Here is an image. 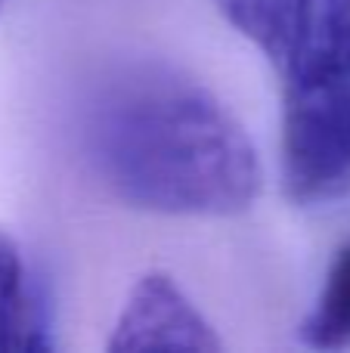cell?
Returning a JSON list of instances; mask_svg holds the SVG:
<instances>
[{
	"label": "cell",
	"instance_id": "obj_5",
	"mask_svg": "<svg viewBox=\"0 0 350 353\" xmlns=\"http://www.w3.org/2000/svg\"><path fill=\"white\" fill-rule=\"evenodd\" d=\"M214 6L279 74L301 43L313 0H214Z\"/></svg>",
	"mask_w": 350,
	"mask_h": 353
},
{
	"label": "cell",
	"instance_id": "obj_2",
	"mask_svg": "<svg viewBox=\"0 0 350 353\" xmlns=\"http://www.w3.org/2000/svg\"><path fill=\"white\" fill-rule=\"evenodd\" d=\"M282 78V186L295 205L350 189V0H313Z\"/></svg>",
	"mask_w": 350,
	"mask_h": 353
},
{
	"label": "cell",
	"instance_id": "obj_3",
	"mask_svg": "<svg viewBox=\"0 0 350 353\" xmlns=\"http://www.w3.org/2000/svg\"><path fill=\"white\" fill-rule=\"evenodd\" d=\"M112 353H220L223 341L174 276H140L124 301L109 338Z\"/></svg>",
	"mask_w": 350,
	"mask_h": 353
},
{
	"label": "cell",
	"instance_id": "obj_7",
	"mask_svg": "<svg viewBox=\"0 0 350 353\" xmlns=\"http://www.w3.org/2000/svg\"><path fill=\"white\" fill-rule=\"evenodd\" d=\"M3 3H6V0H0V10H3Z\"/></svg>",
	"mask_w": 350,
	"mask_h": 353
},
{
	"label": "cell",
	"instance_id": "obj_1",
	"mask_svg": "<svg viewBox=\"0 0 350 353\" xmlns=\"http://www.w3.org/2000/svg\"><path fill=\"white\" fill-rule=\"evenodd\" d=\"M90 159L103 183L146 214L236 217L264 192V165L214 90L171 62H134L90 112Z\"/></svg>",
	"mask_w": 350,
	"mask_h": 353
},
{
	"label": "cell",
	"instance_id": "obj_4",
	"mask_svg": "<svg viewBox=\"0 0 350 353\" xmlns=\"http://www.w3.org/2000/svg\"><path fill=\"white\" fill-rule=\"evenodd\" d=\"M43 307L31 285L28 267L12 232L0 223V353L50 350Z\"/></svg>",
	"mask_w": 350,
	"mask_h": 353
},
{
	"label": "cell",
	"instance_id": "obj_6",
	"mask_svg": "<svg viewBox=\"0 0 350 353\" xmlns=\"http://www.w3.org/2000/svg\"><path fill=\"white\" fill-rule=\"evenodd\" d=\"M301 338L313 350L350 347V242L329 267L313 310L301 325Z\"/></svg>",
	"mask_w": 350,
	"mask_h": 353
}]
</instances>
